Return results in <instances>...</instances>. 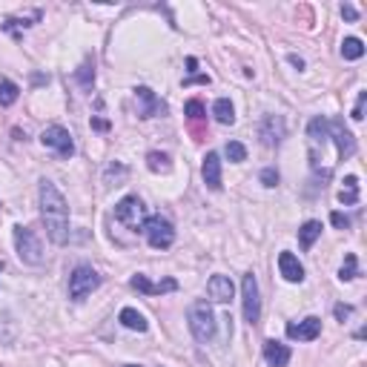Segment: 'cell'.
I'll return each mask as SVG.
<instances>
[{"instance_id":"6da1fadb","label":"cell","mask_w":367,"mask_h":367,"mask_svg":"<svg viewBox=\"0 0 367 367\" xmlns=\"http://www.w3.org/2000/svg\"><path fill=\"white\" fill-rule=\"evenodd\" d=\"M38 201H40V218L46 224V236L52 244H66L69 241V204L63 192L55 187V181L43 178L38 187Z\"/></svg>"},{"instance_id":"7a4b0ae2","label":"cell","mask_w":367,"mask_h":367,"mask_svg":"<svg viewBox=\"0 0 367 367\" xmlns=\"http://www.w3.org/2000/svg\"><path fill=\"white\" fill-rule=\"evenodd\" d=\"M187 324H190V333L195 336V341L207 344L215 339V330H218V322H215V313L207 302H192L187 307Z\"/></svg>"},{"instance_id":"3957f363","label":"cell","mask_w":367,"mask_h":367,"mask_svg":"<svg viewBox=\"0 0 367 367\" xmlns=\"http://www.w3.org/2000/svg\"><path fill=\"white\" fill-rule=\"evenodd\" d=\"M15 250H18V258L29 267H40L43 264V244L40 239L35 236V230L23 227V224H15Z\"/></svg>"},{"instance_id":"277c9868","label":"cell","mask_w":367,"mask_h":367,"mask_svg":"<svg viewBox=\"0 0 367 367\" xmlns=\"http://www.w3.org/2000/svg\"><path fill=\"white\" fill-rule=\"evenodd\" d=\"M98 287H101L98 270L89 267V264H78L75 270H72V275H69V299L72 302H84L87 296H92Z\"/></svg>"},{"instance_id":"5b68a950","label":"cell","mask_w":367,"mask_h":367,"mask_svg":"<svg viewBox=\"0 0 367 367\" xmlns=\"http://www.w3.org/2000/svg\"><path fill=\"white\" fill-rule=\"evenodd\" d=\"M141 233L146 236L150 247H155V250H167L175 241V227L161 215H146L143 224H141Z\"/></svg>"},{"instance_id":"8992f818","label":"cell","mask_w":367,"mask_h":367,"mask_svg":"<svg viewBox=\"0 0 367 367\" xmlns=\"http://www.w3.org/2000/svg\"><path fill=\"white\" fill-rule=\"evenodd\" d=\"M241 310H244V322L258 324V319H261V292H258V278L253 273H244V278H241Z\"/></svg>"},{"instance_id":"52a82bcc","label":"cell","mask_w":367,"mask_h":367,"mask_svg":"<svg viewBox=\"0 0 367 367\" xmlns=\"http://www.w3.org/2000/svg\"><path fill=\"white\" fill-rule=\"evenodd\" d=\"M115 221L132 227V230H141L143 224V204L138 195H124L118 204H115Z\"/></svg>"},{"instance_id":"ba28073f","label":"cell","mask_w":367,"mask_h":367,"mask_svg":"<svg viewBox=\"0 0 367 367\" xmlns=\"http://www.w3.org/2000/svg\"><path fill=\"white\" fill-rule=\"evenodd\" d=\"M40 141H43L46 150L57 153L60 158H69L72 153H75V143H72L69 129H63V126H57V124H55V126H46L43 135H40Z\"/></svg>"},{"instance_id":"9c48e42d","label":"cell","mask_w":367,"mask_h":367,"mask_svg":"<svg viewBox=\"0 0 367 367\" xmlns=\"http://www.w3.org/2000/svg\"><path fill=\"white\" fill-rule=\"evenodd\" d=\"M287 135V124L281 115H264L261 124H258V138L264 146H278Z\"/></svg>"},{"instance_id":"30bf717a","label":"cell","mask_w":367,"mask_h":367,"mask_svg":"<svg viewBox=\"0 0 367 367\" xmlns=\"http://www.w3.org/2000/svg\"><path fill=\"white\" fill-rule=\"evenodd\" d=\"M207 296H209V302H215V305H230L233 302V296H236V284H233V278L230 275H212L209 281H207Z\"/></svg>"},{"instance_id":"8fae6325","label":"cell","mask_w":367,"mask_h":367,"mask_svg":"<svg viewBox=\"0 0 367 367\" xmlns=\"http://www.w3.org/2000/svg\"><path fill=\"white\" fill-rule=\"evenodd\" d=\"M319 333H322V319L319 316H307L299 324L296 322L287 324V336L296 339V341H313V339H319Z\"/></svg>"},{"instance_id":"7c38bea8","label":"cell","mask_w":367,"mask_h":367,"mask_svg":"<svg viewBox=\"0 0 367 367\" xmlns=\"http://www.w3.org/2000/svg\"><path fill=\"white\" fill-rule=\"evenodd\" d=\"M135 101H138V115H141V118H155V115L164 112L161 98H158L150 87H138V89H135Z\"/></svg>"},{"instance_id":"4fadbf2b","label":"cell","mask_w":367,"mask_h":367,"mask_svg":"<svg viewBox=\"0 0 367 367\" xmlns=\"http://www.w3.org/2000/svg\"><path fill=\"white\" fill-rule=\"evenodd\" d=\"M330 138L336 141L339 158H350V155L356 153V138H353V132L344 126V121H330Z\"/></svg>"},{"instance_id":"5bb4252c","label":"cell","mask_w":367,"mask_h":367,"mask_svg":"<svg viewBox=\"0 0 367 367\" xmlns=\"http://www.w3.org/2000/svg\"><path fill=\"white\" fill-rule=\"evenodd\" d=\"M278 273H281V278L284 281H290V284H302L305 281V264L292 256V253H281L278 256Z\"/></svg>"},{"instance_id":"9a60e30c","label":"cell","mask_w":367,"mask_h":367,"mask_svg":"<svg viewBox=\"0 0 367 367\" xmlns=\"http://www.w3.org/2000/svg\"><path fill=\"white\" fill-rule=\"evenodd\" d=\"M201 178H204V184H207L212 192L221 190V158H218V153H207V155H204Z\"/></svg>"},{"instance_id":"2e32d148","label":"cell","mask_w":367,"mask_h":367,"mask_svg":"<svg viewBox=\"0 0 367 367\" xmlns=\"http://www.w3.org/2000/svg\"><path fill=\"white\" fill-rule=\"evenodd\" d=\"M290 358H292V353H290L287 344H281V341H275V339H267V341H264V361H267L270 367H287Z\"/></svg>"},{"instance_id":"e0dca14e","label":"cell","mask_w":367,"mask_h":367,"mask_svg":"<svg viewBox=\"0 0 367 367\" xmlns=\"http://www.w3.org/2000/svg\"><path fill=\"white\" fill-rule=\"evenodd\" d=\"M118 322L126 327V330H135V333H146V319H143V313H138L135 307H124L121 310V316H118Z\"/></svg>"},{"instance_id":"ac0fdd59","label":"cell","mask_w":367,"mask_h":367,"mask_svg":"<svg viewBox=\"0 0 367 367\" xmlns=\"http://www.w3.org/2000/svg\"><path fill=\"white\" fill-rule=\"evenodd\" d=\"M212 115H215V121H218V124H224V126L236 124V109H233L230 98H218V101L212 104Z\"/></svg>"},{"instance_id":"d6986e66","label":"cell","mask_w":367,"mask_h":367,"mask_svg":"<svg viewBox=\"0 0 367 367\" xmlns=\"http://www.w3.org/2000/svg\"><path fill=\"white\" fill-rule=\"evenodd\" d=\"M307 135L313 138V143H324V141L330 138V121H327L324 115L313 118V121L307 124Z\"/></svg>"},{"instance_id":"ffe728a7","label":"cell","mask_w":367,"mask_h":367,"mask_svg":"<svg viewBox=\"0 0 367 367\" xmlns=\"http://www.w3.org/2000/svg\"><path fill=\"white\" fill-rule=\"evenodd\" d=\"M319 236H322V221H307V224H302V230H299V241H302L305 250H310Z\"/></svg>"},{"instance_id":"44dd1931","label":"cell","mask_w":367,"mask_h":367,"mask_svg":"<svg viewBox=\"0 0 367 367\" xmlns=\"http://www.w3.org/2000/svg\"><path fill=\"white\" fill-rule=\"evenodd\" d=\"M339 201H341L344 207H353V204L358 201V178H356V175H347V178H344V190L339 192Z\"/></svg>"},{"instance_id":"7402d4cb","label":"cell","mask_w":367,"mask_h":367,"mask_svg":"<svg viewBox=\"0 0 367 367\" xmlns=\"http://www.w3.org/2000/svg\"><path fill=\"white\" fill-rule=\"evenodd\" d=\"M364 55V43L358 38H344L341 40V57L344 60H358Z\"/></svg>"},{"instance_id":"603a6c76","label":"cell","mask_w":367,"mask_h":367,"mask_svg":"<svg viewBox=\"0 0 367 367\" xmlns=\"http://www.w3.org/2000/svg\"><path fill=\"white\" fill-rule=\"evenodd\" d=\"M38 21H40V12H32L29 18H9V21L4 23V29H6V32H12V35H18L21 29H29V26H32V23H38Z\"/></svg>"},{"instance_id":"cb8c5ba5","label":"cell","mask_w":367,"mask_h":367,"mask_svg":"<svg viewBox=\"0 0 367 367\" xmlns=\"http://www.w3.org/2000/svg\"><path fill=\"white\" fill-rule=\"evenodd\" d=\"M18 95H21V89H18V84H12V81H0V106H12L15 101H18Z\"/></svg>"},{"instance_id":"d4e9b609","label":"cell","mask_w":367,"mask_h":367,"mask_svg":"<svg viewBox=\"0 0 367 367\" xmlns=\"http://www.w3.org/2000/svg\"><path fill=\"white\" fill-rule=\"evenodd\" d=\"M146 167H150L153 172H170V158L164 155V153H150V155H146Z\"/></svg>"},{"instance_id":"484cf974","label":"cell","mask_w":367,"mask_h":367,"mask_svg":"<svg viewBox=\"0 0 367 367\" xmlns=\"http://www.w3.org/2000/svg\"><path fill=\"white\" fill-rule=\"evenodd\" d=\"M356 275H358V261H356L353 253H347V256H344V264H341V270H339V278H341V281H353Z\"/></svg>"},{"instance_id":"4316f807","label":"cell","mask_w":367,"mask_h":367,"mask_svg":"<svg viewBox=\"0 0 367 367\" xmlns=\"http://www.w3.org/2000/svg\"><path fill=\"white\" fill-rule=\"evenodd\" d=\"M227 158H230L233 164L247 161V146H244L241 141H230V143H227Z\"/></svg>"},{"instance_id":"83f0119b","label":"cell","mask_w":367,"mask_h":367,"mask_svg":"<svg viewBox=\"0 0 367 367\" xmlns=\"http://www.w3.org/2000/svg\"><path fill=\"white\" fill-rule=\"evenodd\" d=\"M129 284L138 290V292H146V296H155V284L150 281V278H146L143 273H138V275H132L129 278Z\"/></svg>"},{"instance_id":"f1b7e54d","label":"cell","mask_w":367,"mask_h":367,"mask_svg":"<svg viewBox=\"0 0 367 367\" xmlns=\"http://www.w3.org/2000/svg\"><path fill=\"white\" fill-rule=\"evenodd\" d=\"M75 78H78V81H81V87H87V89L95 84V66H92V60H87V63L75 72Z\"/></svg>"},{"instance_id":"f546056e","label":"cell","mask_w":367,"mask_h":367,"mask_svg":"<svg viewBox=\"0 0 367 367\" xmlns=\"http://www.w3.org/2000/svg\"><path fill=\"white\" fill-rule=\"evenodd\" d=\"M124 175H126V167H124V164H112V167H106L104 181H106V184H112V178H124Z\"/></svg>"},{"instance_id":"4dcf8cb0","label":"cell","mask_w":367,"mask_h":367,"mask_svg":"<svg viewBox=\"0 0 367 367\" xmlns=\"http://www.w3.org/2000/svg\"><path fill=\"white\" fill-rule=\"evenodd\" d=\"M364 101H367V92H358L356 106H353V121H361L364 118Z\"/></svg>"},{"instance_id":"1f68e13d","label":"cell","mask_w":367,"mask_h":367,"mask_svg":"<svg viewBox=\"0 0 367 367\" xmlns=\"http://www.w3.org/2000/svg\"><path fill=\"white\" fill-rule=\"evenodd\" d=\"M261 184H264V187H275V184H278V172H275L273 167L261 170Z\"/></svg>"},{"instance_id":"d6a6232c","label":"cell","mask_w":367,"mask_h":367,"mask_svg":"<svg viewBox=\"0 0 367 367\" xmlns=\"http://www.w3.org/2000/svg\"><path fill=\"white\" fill-rule=\"evenodd\" d=\"M187 115H190L192 121L204 118V106H201V101H190V104H187Z\"/></svg>"},{"instance_id":"836d02e7","label":"cell","mask_w":367,"mask_h":367,"mask_svg":"<svg viewBox=\"0 0 367 367\" xmlns=\"http://www.w3.org/2000/svg\"><path fill=\"white\" fill-rule=\"evenodd\" d=\"M333 313H336V319H339V322H344V319H350V316H353V307H350V305H336V307H333Z\"/></svg>"},{"instance_id":"e575fe53","label":"cell","mask_w":367,"mask_h":367,"mask_svg":"<svg viewBox=\"0 0 367 367\" xmlns=\"http://www.w3.org/2000/svg\"><path fill=\"white\" fill-rule=\"evenodd\" d=\"M330 221H333L336 227H341V230H344V227H350V218H347V215H341V212H333V215H330Z\"/></svg>"},{"instance_id":"d590c367","label":"cell","mask_w":367,"mask_h":367,"mask_svg":"<svg viewBox=\"0 0 367 367\" xmlns=\"http://www.w3.org/2000/svg\"><path fill=\"white\" fill-rule=\"evenodd\" d=\"M341 15H344L347 21H356V18H358V12H356L350 4H344V6H341Z\"/></svg>"},{"instance_id":"8d00e7d4","label":"cell","mask_w":367,"mask_h":367,"mask_svg":"<svg viewBox=\"0 0 367 367\" xmlns=\"http://www.w3.org/2000/svg\"><path fill=\"white\" fill-rule=\"evenodd\" d=\"M290 63H292V66H296V69H299V72H302V69H305V60H302V57H299V55H290Z\"/></svg>"},{"instance_id":"74e56055","label":"cell","mask_w":367,"mask_h":367,"mask_svg":"<svg viewBox=\"0 0 367 367\" xmlns=\"http://www.w3.org/2000/svg\"><path fill=\"white\" fill-rule=\"evenodd\" d=\"M124 367H143V364H124Z\"/></svg>"}]
</instances>
